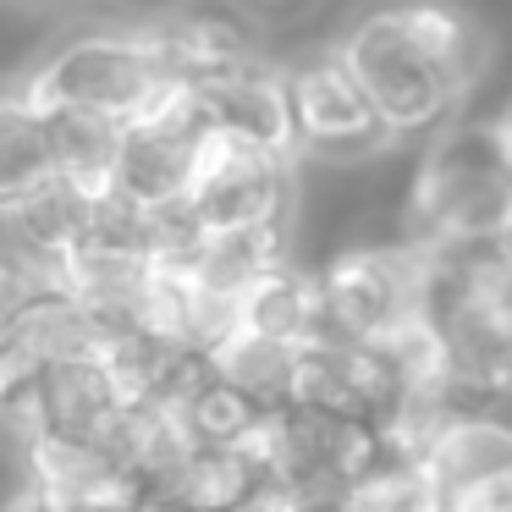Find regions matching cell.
<instances>
[{
    "label": "cell",
    "mask_w": 512,
    "mask_h": 512,
    "mask_svg": "<svg viewBox=\"0 0 512 512\" xmlns=\"http://www.w3.org/2000/svg\"><path fill=\"white\" fill-rule=\"evenodd\" d=\"M331 50L353 72L369 111L391 127V138L430 133L463 100V89H457L452 67L441 61V50L419 34L408 0H386V6L358 12Z\"/></svg>",
    "instance_id": "obj_1"
},
{
    "label": "cell",
    "mask_w": 512,
    "mask_h": 512,
    "mask_svg": "<svg viewBox=\"0 0 512 512\" xmlns=\"http://www.w3.org/2000/svg\"><path fill=\"white\" fill-rule=\"evenodd\" d=\"M166 78H177V72H166L155 39H149V23H133V28H94V34L67 39L45 61L17 72L12 89L45 122L61 111H94V116H111V122H133Z\"/></svg>",
    "instance_id": "obj_2"
},
{
    "label": "cell",
    "mask_w": 512,
    "mask_h": 512,
    "mask_svg": "<svg viewBox=\"0 0 512 512\" xmlns=\"http://www.w3.org/2000/svg\"><path fill=\"white\" fill-rule=\"evenodd\" d=\"M292 160L281 149H265L254 138L232 133V127L210 122L199 133L188 166V210L199 215L204 232L221 226H254V221H287L292 210Z\"/></svg>",
    "instance_id": "obj_3"
},
{
    "label": "cell",
    "mask_w": 512,
    "mask_h": 512,
    "mask_svg": "<svg viewBox=\"0 0 512 512\" xmlns=\"http://www.w3.org/2000/svg\"><path fill=\"white\" fill-rule=\"evenodd\" d=\"M287 105H292V138L298 155L314 160H364L391 144V127L369 111L353 72L336 61V50L309 56L287 72Z\"/></svg>",
    "instance_id": "obj_4"
},
{
    "label": "cell",
    "mask_w": 512,
    "mask_h": 512,
    "mask_svg": "<svg viewBox=\"0 0 512 512\" xmlns=\"http://www.w3.org/2000/svg\"><path fill=\"white\" fill-rule=\"evenodd\" d=\"M23 479L39 490L50 512H138L149 496V479L111 457L100 441H78L61 430H28L23 435Z\"/></svg>",
    "instance_id": "obj_5"
},
{
    "label": "cell",
    "mask_w": 512,
    "mask_h": 512,
    "mask_svg": "<svg viewBox=\"0 0 512 512\" xmlns=\"http://www.w3.org/2000/svg\"><path fill=\"white\" fill-rule=\"evenodd\" d=\"M204 111L210 122L232 127V133L254 138L265 149H281V155H298V138H292V105H287V72L265 67V56L254 67L232 72V78L199 83Z\"/></svg>",
    "instance_id": "obj_6"
},
{
    "label": "cell",
    "mask_w": 512,
    "mask_h": 512,
    "mask_svg": "<svg viewBox=\"0 0 512 512\" xmlns=\"http://www.w3.org/2000/svg\"><path fill=\"white\" fill-rule=\"evenodd\" d=\"M56 182V149H50V122L12 89L0 83V221L28 204L39 188Z\"/></svg>",
    "instance_id": "obj_7"
},
{
    "label": "cell",
    "mask_w": 512,
    "mask_h": 512,
    "mask_svg": "<svg viewBox=\"0 0 512 512\" xmlns=\"http://www.w3.org/2000/svg\"><path fill=\"white\" fill-rule=\"evenodd\" d=\"M237 325L265 331V336H276V342H314V336H331L320 276H303V270H292V259H281L276 270H265V276L237 298Z\"/></svg>",
    "instance_id": "obj_8"
},
{
    "label": "cell",
    "mask_w": 512,
    "mask_h": 512,
    "mask_svg": "<svg viewBox=\"0 0 512 512\" xmlns=\"http://www.w3.org/2000/svg\"><path fill=\"white\" fill-rule=\"evenodd\" d=\"M50 149H56V182L83 193L89 204L116 193V155H122V122L94 111L50 116Z\"/></svg>",
    "instance_id": "obj_9"
},
{
    "label": "cell",
    "mask_w": 512,
    "mask_h": 512,
    "mask_svg": "<svg viewBox=\"0 0 512 512\" xmlns=\"http://www.w3.org/2000/svg\"><path fill=\"white\" fill-rule=\"evenodd\" d=\"M204 358H210L215 375L232 380L237 391H248L259 408H287V397H292V364H298V342H276V336H265V331L232 325V331H226Z\"/></svg>",
    "instance_id": "obj_10"
},
{
    "label": "cell",
    "mask_w": 512,
    "mask_h": 512,
    "mask_svg": "<svg viewBox=\"0 0 512 512\" xmlns=\"http://www.w3.org/2000/svg\"><path fill=\"white\" fill-rule=\"evenodd\" d=\"M254 485L259 474L248 468V457L237 446H193L188 463L149 490H160L177 512H232L254 496Z\"/></svg>",
    "instance_id": "obj_11"
},
{
    "label": "cell",
    "mask_w": 512,
    "mask_h": 512,
    "mask_svg": "<svg viewBox=\"0 0 512 512\" xmlns=\"http://www.w3.org/2000/svg\"><path fill=\"white\" fill-rule=\"evenodd\" d=\"M182 413H188L193 435H199L204 446H232L237 435L259 419V402L210 369V375H199V380H193V391L182 397Z\"/></svg>",
    "instance_id": "obj_12"
},
{
    "label": "cell",
    "mask_w": 512,
    "mask_h": 512,
    "mask_svg": "<svg viewBox=\"0 0 512 512\" xmlns=\"http://www.w3.org/2000/svg\"><path fill=\"white\" fill-rule=\"evenodd\" d=\"M39 369H45L39 347L17 331V320H6V325H0V413H6V419H12L28 397H34Z\"/></svg>",
    "instance_id": "obj_13"
},
{
    "label": "cell",
    "mask_w": 512,
    "mask_h": 512,
    "mask_svg": "<svg viewBox=\"0 0 512 512\" xmlns=\"http://www.w3.org/2000/svg\"><path fill=\"white\" fill-rule=\"evenodd\" d=\"M28 292H34V281H28V270L17 265L12 254H0V325H6L17 309H23V303H28Z\"/></svg>",
    "instance_id": "obj_14"
},
{
    "label": "cell",
    "mask_w": 512,
    "mask_h": 512,
    "mask_svg": "<svg viewBox=\"0 0 512 512\" xmlns=\"http://www.w3.org/2000/svg\"><path fill=\"white\" fill-rule=\"evenodd\" d=\"M232 6L243 17H254V23H298L314 0H232Z\"/></svg>",
    "instance_id": "obj_15"
},
{
    "label": "cell",
    "mask_w": 512,
    "mask_h": 512,
    "mask_svg": "<svg viewBox=\"0 0 512 512\" xmlns=\"http://www.w3.org/2000/svg\"><path fill=\"white\" fill-rule=\"evenodd\" d=\"M122 12H133L138 23H149V17H171V12H182V6H193V0H116Z\"/></svg>",
    "instance_id": "obj_16"
},
{
    "label": "cell",
    "mask_w": 512,
    "mask_h": 512,
    "mask_svg": "<svg viewBox=\"0 0 512 512\" xmlns=\"http://www.w3.org/2000/svg\"><path fill=\"white\" fill-rule=\"evenodd\" d=\"M17 6H50V0H17Z\"/></svg>",
    "instance_id": "obj_17"
},
{
    "label": "cell",
    "mask_w": 512,
    "mask_h": 512,
    "mask_svg": "<svg viewBox=\"0 0 512 512\" xmlns=\"http://www.w3.org/2000/svg\"><path fill=\"white\" fill-rule=\"evenodd\" d=\"M94 512H116V507H94ZM138 512H144V507H138Z\"/></svg>",
    "instance_id": "obj_18"
}]
</instances>
